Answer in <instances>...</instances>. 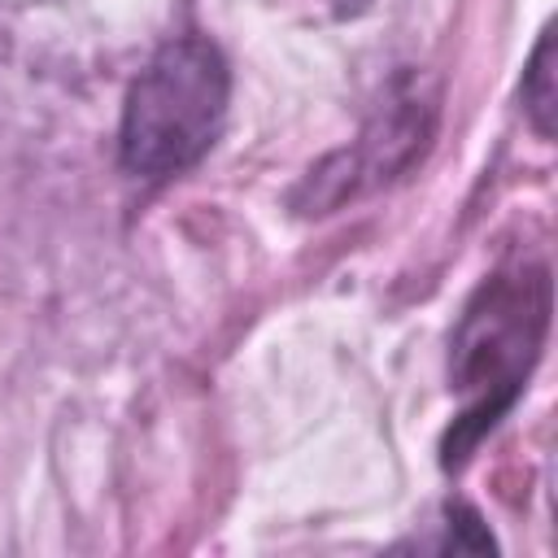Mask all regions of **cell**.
Wrapping results in <instances>:
<instances>
[{
  "label": "cell",
  "instance_id": "6da1fadb",
  "mask_svg": "<svg viewBox=\"0 0 558 558\" xmlns=\"http://www.w3.org/2000/svg\"><path fill=\"white\" fill-rule=\"evenodd\" d=\"M231 74L201 35H179L135 74L122 109L118 153L135 179H170L196 166L227 113Z\"/></svg>",
  "mask_w": 558,
  "mask_h": 558
},
{
  "label": "cell",
  "instance_id": "7a4b0ae2",
  "mask_svg": "<svg viewBox=\"0 0 558 558\" xmlns=\"http://www.w3.org/2000/svg\"><path fill=\"white\" fill-rule=\"evenodd\" d=\"M549 52H554V39H549V31H545L541 44H536V57H532V65H527V78H523V100H527V113H532V122H536L541 135L554 131V122H549V113H554V70H549Z\"/></svg>",
  "mask_w": 558,
  "mask_h": 558
}]
</instances>
